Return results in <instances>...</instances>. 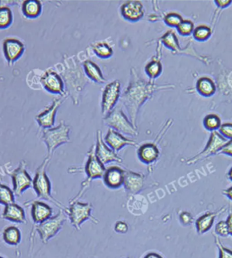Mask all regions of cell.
Segmentation results:
<instances>
[{"mask_svg": "<svg viewBox=\"0 0 232 258\" xmlns=\"http://www.w3.org/2000/svg\"><path fill=\"white\" fill-rule=\"evenodd\" d=\"M114 229L118 233L124 234L128 232V226L126 222H123V221H119L115 225Z\"/></svg>", "mask_w": 232, "mask_h": 258, "instance_id": "obj_41", "label": "cell"}, {"mask_svg": "<svg viewBox=\"0 0 232 258\" xmlns=\"http://www.w3.org/2000/svg\"><path fill=\"white\" fill-rule=\"evenodd\" d=\"M67 97H60L53 99L48 106L45 107L36 116V120L43 129L52 128L55 123L56 114L60 105L63 104Z\"/></svg>", "mask_w": 232, "mask_h": 258, "instance_id": "obj_14", "label": "cell"}, {"mask_svg": "<svg viewBox=\"0 0 232 258\" xmlns=\"http://www.w3.org/2000/svg\"><path fill=\"white\" fill-rule=\"evenodd\" d=\"M226 223H227V224L229 235L232 236V213H230L229 216H228Z\"/></svg>", "mask_w": 232, "mask_h": 258, "instance_id": "obj_44", "label": "cell"}, {"mask_svg": "<svg viewBox=\"0 0 232 258\" xmlns=\"http://www.w3.org/2000/svg\"><path fill=\"white\" fill-rule=\"evenodd\" d=\"M0 258H5V257H2V256H0Z\"/></svg>", "mask_w": 232, "mask_h": 258, "instance_id": "obj_48", "label": "cell"}, {"mask_svg": "<svg viewBox=\"0 0 232 258\" xmlns=\"http://www.w3.org/2000/svg\"><path fill=\"white\" fill-rule=\"evenodd\" d=\"M145 71L150 80H153L159 78L163 73V64L160 58H153L146 64Z\"/></svg>", "mask_w": 232, "mask_h": 258, "instance_id": "obj_30", "label": "cell"}, {"mask_svg": "<svg viewBox=\"0 0 232 258\" xmlns=\"http://www.w3.org/2000/svg\"><path fill=\"white\" fill-rule=\"evenodd\" d=\"M179 220L184 226H190L194 221L192 215L188 212H183L179 215Z\"/></svg>", "mask_w": 232, "mask_h": 258, "instance_id": "obj_40", "label": "cell"}, {"mask_svg": "<svg viewBox=\"0 0 232 258\" xmlns=\"http://www.w3.org/2000/svg\"><path fill=\"white\" fill-rule=\"evenodd\" d=\"M227 210V207L224 206L219 209V210L213 212H208L204 214L197 219L196 222V227L197 232L199 234H203L209 231L212 228L214 220L216 217L224 214Z\"/></svg>", "mask_w": 232, "mask_h": 258, "instance_id": "obj_23", "label": "cell"}, {"mask_svg": "<svg viewBox=\"0 0 232 258\" xmlns=\"http://www.w3.org/2000/svg\"><path fill=\"white\" fill-rule=\"evenodd\" d=\"M56 72L63 78L67 96H69L75 105L81 102V94L86 86L90 83L85 75L83 66L75 56H63V62L56 64Z\"/></svg>", "mask_w": 232, "mask_h": 258, "instance_id": "obj_2", "label": "cell"}, {"mask_svg": "<svg viewBox=\"0 0 232 258\" xmlns=\"http://www.w3.org/2000/svg\"><path fill=\"white\" fill-rule=\"evenodd\" d=\"M103 140L111 149L116 152L120 151L125 146H133L134 148L138 146L135 141L126 138L120 133L117 132L112 128H109Z\"/></svg>", "mask_w": 232, "mask_h": 258, "instance_id": "obj_17", "label": "cell"}, {"mask_svg": "<svg viewBox=\"0 0 232 258\" xmlns=\"http://www.w3.org/2000/svg\"><path fill=\"white\" fill-rule=\"evenodd\" d=\"M25 206L32 207L31 216L35 224L38 225L51 218L53 214L52 207L40 201H31L24 204Z\"/></svg>", "mask_w": 232, "mask_h": 258, "instance_id": "obj_19", "label": "cell"}, {"mask_svg": "<svg viewBox=\"0 0 232 258\" xmlns=\"http://www.w3.org/2000/svg\"><path fill=\"white\" fill-rule=\"evenodd\" d=\"M144 258H163L161 255L157 253H149Z\"/></svg>", "mask_w": 232, "mask_h": 258, "instance_id": "obj_46", "label": "cell"}, {"mask_svg": "<svg viewBox=\"0 0 232 258\" xmlns=\"http://www.w3.org/2000/svg\"><path fill=\"white\" fill-rule=\"evenodd\" d=\"M93 205L89 203H81L79 201L69 203V207L64 212L69 217L72 226L77 230H81L82 224L87 220L98 224L97 219L92 216Z\"/></svg>", "mask_w": 232, "mask_h": 258, "instance_id": "obj_7", "label": "cell"}, {"mask_svg": "<svg viewBox=\"0 0 232 258\" xmlns=\"http://www.w3.org/2000/svg\"><path fill=\"white\" fill-rule=\"evenodd\" d=\"M1 218L14 223L27 224L25 210L16 203L6 205Z\"/></svg>", "mask_w": 232, "mask_h": 258, "instance_id": "obj_22", "label": "cell"}, {"mask_svg": "<svg viewBox=\"0 0 232 258\" xmlns=\"http://www.w3.org/2000/svg\"><path fill=\"white\" fill-rule=\"evenodd\" d=\"M121 83L116 80L107 84L103 89L101 99V112L103 117L107 116L116 107L120 99Z\"/></svg>", "mask_w": 232, "mask_h": 258, "instance_id": "obj_12", "label": "cell"}, {"mask_svg": "<svg viewBox=\"0 0 232 258\" xmlns=\"http://www.w3.org/2000/svg\"><path fill=\"white\" fill-rule=\"evenodd\" d=\"M3 238L8 245L17 246L21 243V232L16 226H9L4 230Z\"/></svg>", "mask_w": 232, "mask_h": 258, "instance_id": "obj_26", "label": "cell"}, {"mask_svg": "<svg viewBox=\"0 0 232 258\" xmlns=\"http://www.w3.org/2000/svg\"><path fill=\"white\" fill-rule=\"evenodd\" d=\"M103 123L110 128L114 129L121 134L136 137L138 135L137 128L132 124L130 119L124 114L122 107H115L110 114L103 118Z\"/></svg>", "mask_w": 232, "mask_h": 258, "instance_id": "obj_6", "label": "cell"}, {"mask_svg": "<svg viewBox=\"0 0 232 258\" xmlns=\"http://www.w3.org/2000/svg\"><path fill=\"white\" fill-rule=\"evenodd\" d=\"M164 22L167 26L177 27L182 22L183 19L179 14L176 13H169L165 15L164 17Z\"/></svg>", "mask_w": 232, "mask_h": 258, "instance_id": "obj_35", "label": "cell"}, {"mask_svg": "<svg viewBox=\"0 0 232 258\" xmlns=\"http://www.w3.org/2000/svg\"><path fill=\"white\" fill-rule=\"evenodd\" d=\"M222 193H223L224 196L232 201V186L229 187V188L223 189Z\"/></svg>", "mask_w": 232, "mask_h": 258, "instance_id": "obj_45", "label": "cell"}, {"mask_svg": "<svg viewBox=\"0 0 232 258\" xmlns=\"http://www.w3.org/2000/svg\"><path fill=\"white\" fill-rule=\"evenodd\" d=\"M70 131L71 126L66 124L63 120L60 121L58 126L43 129L41 138L47 147L48 154L46 158L51 160L54 151L58 147L70 142Z\"/></svg>", "mask_w": 232, "mask_h": 258, "instance_id": "obj_4", "label": "cell"}, {"mask_svg": "<svg viewBox=\"0 0 232 258\" xmlns=\"http://www.w3.org/2000/svg\"><path fill=\"white\" fill-rule=\"evenodd\" d=\"M27 165L24 160H21L16 169L7 173L13 181L14 194L18 197L22 196L25 191L33 186V179L27 172Z\"/></svg>", "mask_w": 232, "mask_h": 258, "instance_id": "obj_11", "label": "cell"}, {"mask_svg": "<svg viewBox=\"0 0 232 258\" xmlns=\"http://www.w3.org/2000/svg\"><path fill=\"white\" fill-rule=\"evenodd\" d=\"M124 170L118 167H112L106 169L103 180L107 187L111 189H118L124 185Z\"/></svg>", "mask_w": 232, "mask_h": 258, "instance_id": "obj_21", "label": "cell"}, {"mask_svg": "<svg viewBox=\"0 0 232 258\" xmlns=\"http://www.w3.org/2000/svg\"><path fill=\"white\" fill-rule=\"evenodd\" d=\"M220 134L228 140H232V124L225 123L221 125L219 128Z\"/></svg>", "mask_w": 232, "mask_h": 258, "instance_id": "obj_39", "label": "cell"}, {"mask_svg": "<svg viewBox=\"0 0 232 258\" xmlns=\"http://www.w3.org/2000/svg\"><path fill=\"white\" fill-rule=\"evenodd\" d=\"M21 12L25 18H38L42 13V4L38 0H26L21 5Z\"/></svg>", "mask_w": 232, "mask_h": 258, "instance_id": "obj_25", "label": "cell"}, {"mask_svg": "<svg viewBox=\"0 0 232 258\" xmlns=\"http://www.w3.org/2000/svg\"><path fill=\"white\" fill-rule=\"evenodd\" d=\"M95 154L103 165H107L110 163H122V158L120 157L117 152L111 149L104 142L103 138L102 132L97 131V142L95 145Z\"/></svg>", "mask_w": 232, "mask_h": 258, "instance_id": "obj_15", "label": "cell"}, {"mask_svg": "<svg viewBox=\"0 0 232 258\" xmlns=\"http://www.w3.org/2000/svg\"><path fill=\"white\" fill-rule=\"evenodd\" d=\"M227 177L230 181H232V167L229 169V171H228Z\"/></svg>", "mask_w": 232, "mask_h": 258, "instance_id": "obj_47", "label": "cell"}, {"mask_svg": "<svg viewBox=\"0 0 232 258\" xmlns=\"http://www.w3.org/2000/svg\"><path fill=\"white\" fill-rule=\"evenodd\" d=\"M219 154H225L232 157V140H228L225 146L220 150Z\"/></svg>", "mask_w": 232, "mask_h": 258, "instance_id": "obj_42", "label": "cell"}, {"mask_svg": "<svg viewBox=\"0 0 232 258\" xmlns=\"http://www.w3.org/2000/svg\"><path fill=\"white\" fill-rule=\"evenodd\" d=\"M146 177L141 173L126 170L124 172V186L128 193L136 195L145 186Z\"/></svg>", "mask_w": 232, "mask_h": 258, "instance_id": "obj_18", "label": "cell"}, {"mask_svg": "<svg viewBox=\"0 0 232 258\" xmlns=\"http://www.w3.org/2000/svg\"><path fill=\"white\" fill-rule=\"evenodd\" d=\"M160 42L163 43L167 48H169L173 52H177V53L181 52L178 39L172 31H169L166 33L160 40Z\"/></svg>", "mask_w": 232, "mask_h": 258, "instance_id": "obj_31", "label": "cell"}, {"mask_svg": "<svg viewBox=\"0 0 232 258\" xmlns=\"http://www.w3.org/2000/svg\"><path fill=\"white\" fill-rule=\"evenodd\" d=\"M213 236L214 243H215L216 247L219 249V258H232V250L228 249L227 247L223 245L219 236L215 235L214 234H213Z\"/></svg>", "mask_w": 232, "mask_h": 258, "instance_id": "obj_37", "label": "cell"}, {"mask_svg": "<svg viewBox=\"0 0 232 258\" xmlns=\"http://www.w3.org/2000/svg\"><path fill=\"white\" fill-rule=\"evenodd\" d=\"M216 235L221 237H227L229 235L227 224L226 221H221L218 222L215 226Z\"/></svg>", "mask_w": 232, "mask_h": 258, "instance_id": "obj_38", "label": "cell"}, {"mask_svg": "<svg viewBox=\"0 0 232 258\" xmlns=\"http://www.w3.org/2000/svg\"><path fill=\"white\" fill-rule=\"evenodd\" d=\"M91 48L99 58L103 59L112 57L114 54L112 47L108 43L103 41L93 43L91 44Z\"/></svg>", "mask_w": 232, "mask_h": 258, "instance_id": "obj_27", "label": "cell"}, {"mask_svg": "<svg viewBox=\"0 0 232 258\" xmlns=\"http://www.w3.org/2000/svg\"><path fill=\"white\" fill-rule=\"evenodd\" d=\"M14 16L13 11L7 4L0 3V30L9 29L13 25Z\"/></svg>", "mask_w": 232, "mask_h": 258, "instance_id": "obj_28", "label": "cell"}, {"mask_svg": "<svg viewBox=\"0 0 232 258\" xmlns=\"http://www.w3.org/2000/svg\"><path fill=\"white\" fill-rule=\"evenodd\" d=\"M197 91L198 93L204 96V97H210L215 93L216 87L211 79L208 78H201L197 82Z\"/></svg>", "mask_w": 232, "mask_h": 258, "instance_id": "obj_29", "label": "cell"}, {"mask_svg": "<svg viewBox=\"0 0 232 258\" xmlns=\"http://www.w3.org/2000/svg\"><path fill=\"white\" fill-rule=\"evenodd\" d=\"M216 5L218 6V7L221 8V9H224V8H226L231 5L232 1H227V0H225V1H215Z\"/></svg>", "mask_w": 232, "mask_h": 258, "instance_id": "obj_43", "label": "cell"}, {"mask_svg": "<svg viewBox=\"0 0 232 258\" xmlns=\"http://www.w3.org/2000/svg\"><path fill=\"white\" fill-rule=\"evenodd\" d=\"M211 34V29L206 25H200V26L197 27L193 32L195 40L200 41V42L207 40Z\"/></svg>", "mask_w": 232, "mask_h": 258, "instance_id": "obj_34", "label": "cell"}, {"mask_svg": "<svg viewBox=\"0 0 232 258\" xmlns=\"http://www.w3.org/2000/svg\"><path fill=\"white\" fill-rule=\"evenodd\" d=\"M26 50L24 43L15 37L5 38L3 42L4 56L9 66H13L20 59Z\"/></svg>", "mask_w": 232, "mask_h": 258, "instance_id": "obj_13", "label": "cell"}, {"mask_svg": "<svg viewBox=\"0 0 232 258\" xmlns=\"http://www.w3.org/2000/svg\"><path fill=\"white\" fill-rule=\"evenodd\" d=\"M203 124L206 129L210 132H215L221 125V119L217 115L209 114L204 119Z\"/></svg>", "mask_w": 232, "mask_h": 258, "instance_id": "obj_33", "label": "cell"}, {"mask_svg": "<svg viewBox=\"0 0 232 258\" xmlns=\"http://www.w3.org/2000/svg\"><path fill=\"white\" fill-rule=\"evenodd\" d=\"M179 34L183 36H188L194 32V25L190 20H183L177 27Z\"/></svg>", "mask_w": 232, "mask_h": 258, "instance_id": "obj_36", "label": "cell"}, {"mask_svg": "<svg viewBox=\"0 0 232 258\" xmlns=\"http://www.w3.org/2000/svg\"><path fill=\"white\" fill-rule=\"evenodd\" d=\"M145 8L141 2L130 0L122 4L120 7V13L123 18L131 23L141 20L145 15Z\"/></svg>", "mask_w": 232, "mask_h": 258, "instance_id": "obj_16", "label": "cell"}, {"mask_svg": "<svg viewBox=\"0 0 232 258\" xmlns=\"http://www.w3.org/2000/svg\"><path fill=\"white\" fill-rule=\"evenodd\" d=\"M0 204H1V203H0Z\"/></svg>", "mask_w": 232, "mask_h": 258, "instance_id": "obj_49", "label": "cell"}, {"mask_svg": "<svg viewBox=\"0 0 232 258\" xmlns=\"http://www.w3.org/2000/svg\"><path fill=\"white\" fill-rule=\"evenodd\" d=\"M85 75L89 78L90 81L93 83L103 85L106 83V80L103 76L100 67L92 60L88 59L85 60L82 63Z\"/></svg>", "mask_w": 232, "mask_h": 258, "instance_id": "obj_24", "label": "cell"}, {"mask_svg": "<svg viewBox=\"0 0 232 258\" xmlns=\"http://www.w3.org/2000/svg\"><path fill=\"white\" fill-rule=\"evenodd\" d=\"M87 161L85 167V173L87 174V179L82 183L81 189L74 198L69 201V203L75 202L83 197L86 191L89 188L92 181L96 179L103 178L106 169L105 165L101 163L100 160L95 154V146H92L89 151L87 152Z\"/></svg>", "mask_w": 232, "mask_h": 258, "instance_id": "obj_5", "label": "cell"}, {"mask_svg": "<svg viewBox=\"0 0 232 258\" xmlns=\"http://www.w3.org/2000/svg\"><path fill=\"white\" fill-rule=\"evenodd\" d=\"M50 161L49 158H45L43 163L36 169L34 178L33 179V187L39 199L49 201L60 209L65 211L66 207L64 206L63 203L54 199L52 195L51 182L46 173V168Z\"/></svg>", "mask_w": 232, "mask_h": 258, "instance_id": "obj_3", "label": "cell"}, {"mask_svg": "<svg viewBox=\"0 0 232 258\" xmlns=\"http://www.w3.org/2000/svg\"><path fill=\"white\" fill-rule=\"evenodd\" d=\"M67 220V214L64 210L60 209L56 216H52L42 224L36 225L34 229L40 234L42 243L47 244L63 228V226Z\"/></svg>", "mask_w": 232, "mask_h": 258, "instance_id": "obj_8", "label": "cell"}, {"mask_svg": "<svg viewBox=\"0 0 232 258\" xmlns=\"http://www.w3.org/2000/svg\"><path fill=\"white\" fill-rule=\"evenodd\" d=\"M15 197L14 191L9 186L0 183V203L6 205L15 203Z\"/></svg>", "mask_w": 232, "mask_h": 258, "instance_id": "obj_32", "label": "cell"}, {"mask_svg": "<svg viewBox=\"0 0 232 258\" xmlns=\"http://www.w3.org/2000/svg\"><path fill=\"white\" fill-rule=\"evenodd\" d=\"M228 142L227 139L222 136L220 133L216 132H212L209 140L205 148L200 153L196 154L193 157L186 160V164L188 165H193L200 163L202 160L210 157L211 156L219 154L220 150L225 146Z\"/></svg>", "mask_w": 232, "mask_h": 258, "instance_id": "obj_9", "label": "cell"}, {"mask_svg": "<svg viewBox=\"0 0 232 258\" xmlns=\"http://www.w3.org/2000/svg\"><path fill=\"white\" fill-rule=\"evenodd\" d=\"M41 87L48 93L67 97L63 78L52 68L43 71L40 78Z\"/></svg>", "mask_w": 232, "mask_h": 258, "instance_id": "obj_10", "label": "cell"}, {"mask_svg": "<svg viewBox=\"0 0 232 258\" xmlns=\"http://www.w3.org/2000/svg\"><path fill=\"white\" fill-rule=\"evenodd\" d=\"M175 85H158L153 80L146 81L138 74L134 68L130 69L129 84L125 91L120 97L121 102L125 107L129 119L134 126L137 128L138 111L146 101L153 97L154 93L164 90L175 89Z\"/></svg>", "mask_w": 232, "mask_h": 258, "instance_id": "obj_1", "label": "cell"}, {"mask_svg": "<svg viewBox=\"0 0 232 258\" xmlns=\"http://www.w3.org/2000/svg\"><path fill=\"white\" fill-rule=\"evenodd\" d=\"M159 139L156 140L154 142L146 143L141 145L138 148L137 155L138 158L142 163L146 165H151L159 160L161 152H160L159 146H158V141Z\"/></svg>", "mask_w": 232, "mask_h": 258, "instance_id": "obj_20", "label": "cell"}]
</instances>
